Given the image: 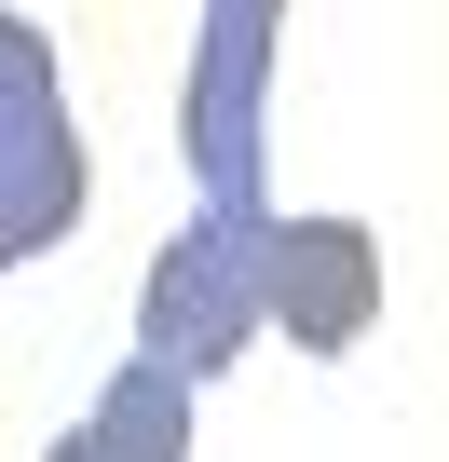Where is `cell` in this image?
<instances>
[{
  "label": "cell",
  "mask_w": 449,
  "mask_h": 462,
  "mask_svg": "<svg viewBox=\"0 0 449 462\" xmlns=\"http://www.w3.org/2000/svg\"><path fill=\"white\" fill-rule=\"evenodd\" d=\"M273 55H286V0H204V55H191V177H204V217H259Z\"/></svg>",
  "instance_id": "cell-3"
},
{
  "label": "cell",
  "mask_w": 449,
  "mask_h": 462,
  "mask_svg": "<svg viewBox=\"0 0 449 462\" xmlns=\"http://www.w3.org/2000/svg\"><path fill=\"white\" fill-rule=\"evenodd\" d=\"M123 462H191V394L164 381V367H109V394L82 408Z\"/></svg>",
  "instance_id": "cell-5"
},
{
  "label": "cell",
  "mask_w": 449,
  "mask_h": 462,
  "mask_svg": "<svg viewBox=\"0 0 449 462\" xmlns=\"http://www.w3.org/2000/svg\"><path fill=\"white\" fill-rule=\"evenodd\" d=\"M82 190H96V163H82V123H69V69L28 14H0V273L69 245Z\"/></svg>",
  "instance_id": "cell-2"
},
{
  "label": "cell",
  "mask_w": 449,
  "mask_h": 462,
  "mask_svg": "<svg viewBox=\"0 0 449 462\" xmlns=\"http://www.w3.org/2000/svg\"><path fill=\"white\" fill-rule=\"evenodd\" d=\"M259 340V217H191L150 245L136 286V367H164L177 394H204L218 367H246Z\"/></svg>",
  "instance_id": "cell-1"
},
{
  "label": "cell",
  "mask_w": 449,
  "mask_h": 462,
  "mask_svg": "<svg viewBox=\"0 0 449 462\" xmlns=\"http://www.w3.org/2000/svg\"><path fill=\"white\" fill-rule=\"evenodd\" d=\"M381 327V231L368 217H259V340L354 354Z\"/></svg>",
  "instance_id": "cell-4"
},
{
  "label": "cell",
  "mask_w": 449,
  "mask_h": 462,
  "mask_svg": "<svg viewBox=\"0 0 449 462\" xmlns=\"http://www.w3.org/2000/svg\"><path fill=\"white\" fill-rule=\"evenodd\" d=\"M42 462H123V448H109V435H96V421H69V435H55V448H42Z\"/></svg>",
  "instance_id": "cell-6"
}]
</instances>
